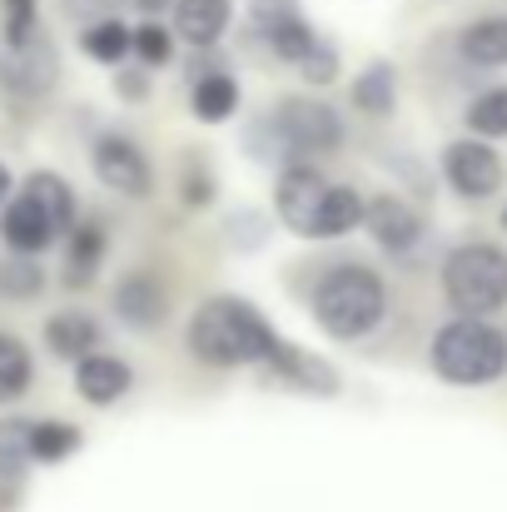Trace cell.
<instances>
[{"instance_id":"cell-6","label":"cell","mask_w":507,"mask_h":512,"mask_svg":"<svg viewBox=\"0 0 507 512\" xmlns=\"http://www.w3.org/2000/svg\"><path fill=\"white\" fill-rule=\"evenodd\" d=\"M274 135L284 145V155H329L343 145V120L338 110H329L324 100H309V95H289L279 110H274Z\"/></svg>"},{"instance_id":"cell-25","label":"cell","mask_w":507,"mask_h":512,"mask_svg":"<svg viewBox=\"0 0 507 512\" xmlns=\"http://www.w3.org/2000/svg\"><path fill=\"white\" fill-rule=\"evenodd\" d=\"M80 443H85L80 428L65 423V418H45V423L30 428V453H35V463H65V458L80 453Z\"/></svg>"},{"instance_id":"cell-14","label":"cell","mask_w":507,"mask_h":512,"mask_svg":"<svg viewBox=\"0 0 507 512\" xmlns=\"http://www.w3.org/2000/svg\"><path fill=\"white\" fill-rule=\"evenodd\" d=\"M174 15V35L194 50H214L234 20V0H174L169 5Z\"/></svg>"},{"instance_id":"cell-30","label":"cell","mask_w":507,"mask_h":512,"mask_svg":"<svg viewBox=\"0 0 507 512\" xmlns=\"http://www.w3.org/2000/svg\"><path fill=\"white\" fill-rule=\"evenodd\" d=\"M135 60L145 70H160L174 60V25H160V20H145L135 25Z\"/></svg>"},{"instance_id":"cell-24","label":"cell","mask_w":507,"mask_h":512,"mask_svg":"<svg viewBox=\"0 0 507 512\" xmlns=\"http://www.w3.org/2000/svg\"><path fill=\"white\" fill-rule=\"evenodd\" d=\"M80 50L100 65H125V55H135V30L125 20H95L80 35Z\"/></svg>"},{"instance_id":"cell-12","label":"cell","mask_w":507,"mask_h":512,"mask_svg":"<svg viewBox=\"0 0 507 512\" xmlns=\"http://www.w3.org/2000/svg\"><path fill=\"white\" fill-rule=\"evenodd\" d=\"M115 314H120V324H130V329H160L169 319L165 284H160L155 274H145V269L125 274V279L115 284Z\"/></svg>"},{"instance_id":"cell-18","label":"cell","mask_w":507,"mask_h":512,"mask_svg":"<svg viewBox=\"0 0 507 512\" xmlns=\"http://www.w3.org/2000/svg\"><path fill=\"white\" fill-rule=\"evenodd\" d=\"M189 110H194L204 125H224V120L239 110V80L224 75V70L194 75V85H189Z\"/></svg>"},{"instance_id":"cell-9","label":"cell","mask_w":507,"mask_h":512,"mask_svg":"<svg viewBox=\"0 0 507 512\" xmlns=\"http://www.w3.org/2000/svg\"><path fill=\"white\" fill-rule=\"evenodd\" d=\"M443 174H448V184H453L463 199H488V194L503 189V160H498V150H488L483 140H458V145H448Z\"/></svg>"},{"instance_id":"cell-23","label":"cell","mask_w":507,"mask_h":512,"mask_svg":"<svg viewBox=\"0 0 507 512\" xmlns=\"http://www.w3.org/2000/svg\"><path fill=\"white\" fill-rule=\"evenodd\" d=\"M30 383H35V358H30V348L15 339V334L0 329V403L25 398Z\"/></svg>"},{"instance_id":"cell-11","label":"cell","mask_w":507,"mask_h":512,"mask_svg":"<svg viewBox=\"0 0 507 512\" xmlns=\"http://www.w3.org/2000/svg\"><path fill=\"white\" fill-rule=\"evenodd\" d=\"M363 224H368L373 244L388 249V254H408V249L423 239V214H418L408 199H398V194H378V199L368 204Z\"/></svg>"},{"instance_id":"cell-15","label":"cell","mask_w":507,"mask_h":512,"mask_svg":"<svg viewBox=\"0 0 507 512\" xmlns=\"http://www.w3.org/2000/svg\"><path fill=\"white\" fill-rule=\"evenodd\" d=\"M274 378H284V383H294L299 393H319V398H334L338 393V373L324 363V358H314V353H304V348H294L289 339L274 343V353H269V363H264Z\"/></svg>"},{"instance_id":"cell-10","label":"cell","mask_w":507,"mask_h":512,"mask_svg":"<svg viewBox=\"0 0 507 512\" xmlns=\"http://www.w3.org/2000/svg\"><path fill=\"white\" fill-rule=\"evenodd\" d=\"M0 239H5L10 254H45L60 239V229L50 224V214L25 189H15V199L0 209Z\"/></svg>"},{"instance_id":"cell-19","label":"cell","mask_w":507,"mask_h":512,"mask_svg":"<svg viewBox=\"0 0 507 512\" xmlns=\"http://www.w3.org/2000/svg\"><path fill=\"white\" fill-rule=\"evenodd\" d=\"M45 214H50V224L60 229V239L75 229V189H70V179L65 174H55V170H35V174H25V184H20Z\"/></svg>"},{"instance_id":"cell-5","label":"cell","mask_w":507,"mask_h":512,"mask_svg":"<svg viewBox=\"0 0 507 512\" xmlns=\"http://www.w3.org/2000/svg\"><path fill=\"white\" fill-rule=\"evenodd\" d=\"M60 80V55L45 35L25 40V45H10L0 40V95L10 105H35L55 90Z\"/></svg>"},{"instance_id":"cell-31","label":"cell","mask_w":507,"mask_h":512,"mask_svg":"<svg viewBox=\"0 0 507 512\" xmlns=\"http://www.w3.org/2000/svg\"><path fill=\"white\" fill-rule=\"evenodd\" d=\"M40 35V5L35 0H0V40L25 45Z\"/></svg>"},{"instance_id":"cell-38","label":"cell","mask_w":507,"mask_h":512,"mask_svg":"<svg viewBox=\"0 0 507 512\" xmlns=\"http://www.w3.org/2000/svg\"><path fill=\"white\" fill-rule=\"evenodd\" d=\"M503 229H507V209H503Z\"/></svg>"},{"instance_id":"cell-2","label":"cell","mask_w":507,"mask_h":512,"mask_svg":"<svg viewBox=\"0 0 507 512\" xmlns=\"http://www.w3.org/2000/svg\"><path fill=\"white\" fill-rule=\"evenodd\" d=\"M388 314V284L368 264H334L314 289V319L334 339H363Z\"/></svg>"},{"instance_id":"cell-29","label":"cell","mask_w":507,"mask_h":512,"mask_svg":"<svg viewBox=\"0 0 507 512\" xmlns=\"http://www.w3.org/2000/svg\"><path fill=\"white\" fill-rule=\"evenodd\" d=\"M468 130L483 135V140H503L507 135V85L483 90V95L468 105Z\"/></svg>"},{"instance_id":"cell-36","label":"cell","mask_w":507,"mask_h":512,"mask_svg":"<svg viewBox=\"0 0 507 512\" xmlns=\"http://www.w3.org/2000/svg\"><path fill=\"white\" fill-rule=\"evenodd\" d=\"M10 199H15V179H10V170L0 165V209H5Z\"/></svg>"},{"instance_id":"cell-27","label":"cell","mask_w":507,"mask_h":512,"mask_svg":"<svg viewBox=\"0 0 507 512\" xmlns=\"http://www.w3.org/2000/svg\"><path fill=\"white\" fill-rule=\"evenodd\" d=\"M259 40H264V45H269V50H274L279 60L299 65V60H304V55H309V50L319 45V30H314V25L304 20V10H299V15H289V20L269 25V30H264Z\"/></svg>"},{"instance_id":"cell-1","label":"cell","mask_w":507,"mask_h":512,"mask_svg":"<svg viewBox=\"0 0 507 512\" xmlns=\"http://www.w3.org/2000/svg\"><path fill=\"white\" fill-rule=\"evenodd\" d=\"M189 353L209 368H244V363H269L279 334L269 329V319L249 304V299H209L194 309L189 319Z\"/></svg>"},{"instance_id":"cell-21","label":"cell","mask_w":507,"mask_h":512,"mask_svg":"<svg viewBox=\"0 0 507 512\" xmlns=\"http://www.w3.org/2000/svg\"><path fill=\"white\" fill-rule=\"evenodd\" d=\"M363 214H368V204L358 199V189L329 184V194H324V204H319V219H314V234H309V239H343L348 229L363 224Z\"/></svg>"},{"instance_id":"cell-32","label":"cell","mask_w":507,"mask_h":512,"mask_svg":"<svg viewBox=\"0 0 507 512\" xmlns=\"http://www.w3.org/2000/svg\"><path fill=\"white\" fill-rule=\"evenodd\" d=\"M179 199H184L189 209H204V204L214 199V174L204 170L199 160H184V170H179Z\"/></svg>"},{"instance_id":"cell-17","label":"cell","mask_w":507,"mask_h":512,"mask_svg":"<svg viewBox=\"0 0 507 512\" xmlns=\"http://www.w3.org/2000/svg\"><path fill=\"white\" fill-rule=\"evenodd\" d=\"M45 348L55 358H65V363H80V358H90L100 348V324L90 314H80V309H65V314L45 319Z\"/></svg>"},{"instance_id":"cell-35","label":"cell","mask_w":507,"mask_h":512,"mask_svg":"<svg viewBox=\"0 0 507 512\" xmlns=\"http://www.w3.org/2000/svg\"><path fill=\"white\" fill-rule=\"evenodd\" d=\"M115 90H120V100H145V95H150V75L115 65Z\"/></svg>"},{"instance_id":"cell-4","label":"cell","mask_w":507,"mask_h":512,"mask_svg":"<svg viewBox=\"0 0 507 512\" xmlns=\"http://www.w3.org/2000/svg\"><path fill=\"white\" fill-rule=\"evenodd\" d=\"M443 294L458 314L473 319L507 309V254L498 244H458L443 259Z\"/></svg>"},{"instance_id":"cell-37","label":"cell","mask_w":507,"mask_h":512,"mask_svg":"<svg viewBox=\"0 0 507 512\" xmlns=\"http://www.w3.org/2000/svg\"><path fill=\"white\" fill-rule=\"evenodd\" d=\"M165 5H174V0H140V10H145V15H150V20H155V15H160V10H165Z\"/></svg>"},{"instance_id":"cell-8","label":"cell","mask_w":507,"mask_h":512,"mask_svg":"<svg viewBox=\"0 0 507 512\" xmlns=\"http://www.w3.org/2000/svg\"><path fill=\"white\" fill-rule=\"evenodd\" d=\"M324 194H329V179L314 170V165H289V170L279 174V189H274V204H279L284 229H294L299 239H309Z\"/></svg>"},{"instance_id":"cell-20","label":"cell","mask_w":507,"mask_h":512,"mask_svg":"<svg viewBox=\"0 0 507 512\" xmlns=\"http://www.w3.org/2000/svg\"><path fill=\"white\" fill-rule=\"evenodd\" d=\"M348 100H353V110H363L368 120L393 115V100H398V75H393V65H388V60H373V65L353 80Z\"/></svg>"},{"instance_id":"cell-16","label":"cell","mask_w":507,"mask_h":512,"mask_svg":"<svg viewBox=\"0 0 507 512\" xmlns=\"http://www.w3.org/2000/svg\"><path fill=\"white\" fill-rule=\"evenodd\" d=\"M105 249H110V239H105V229H100L95 219L75 224V229L65 234V284H70V289H85V284L100 274Z\"/></svg>"},{"instance_id":"cell-26","label":"cell","mask_w":507,"mask_h":512,"mask_svg":"<svg viewBox=\"0 0 507 512\" xmlns=\"http://www.w3.org/2000/svg\"><path fill=\"white\" fill-rule=\"evenodd\" d=\"M30 418H0V483H20L25 468L35 463L30 453Z\"/></svg>"},{"instance_id":"cell-7","label":"cell","mask_w":507,"mask_h":512,"mask_svg":"<svg viewBox=\"0 0 507 512\" xmlns=\"http://www.w3.org/2000/svg\"><path fill=\"white\" fill-rule=\"evenodd\" d=\"M90 165H95V179L125 199H145L150 184H155V170L145 160V150L130 140V135H100L90 145Z\"/></svg>"},{"instance_id":"cell-34","label":"cell","mask_w":507,"mask_h":512,"mask_svg":"<svg viewBox=\"0 0 507 512\" xmlns=\"http://www.w3.org/2000/svg\"><path fill=\"white\" fill-rule=\"evenodd\" d=\"M289 15H299V0H249V20H254L259 35H264L269 25L289 20Z\"/></svg>"},{"instance_id":"cell-22","label":"cell","mask_w":507,"mask_h":512,"mask_svg":"<svg viewBox=\"0 0 507 512\" xmlns=\"http://www.w3.org/2000/svg\"><path fill=\"white\" fill-rule=\"evenodd\" d=\"M458 50H463V60H473V65H488V70L507 65V15L473 20V25L458 35Z\"/></svg>"},{"instance_id":"cell-3","label":"cell","mask_w":507,"mask_h":512,"mask_svg":"<svg viewBox=\"0 0 507 512\" xmlns=\"http://www.w3.org/2000/svg\"><path fill=\"white\" fill-rule=\"evenodd\" d=\"M433 368L448 378V383H493L507 373V339L503 329H493L488 319H473V314H458L453 324H443L433 334Z\"/></svg>"},{"instance_id":"cell-33","label":"cell","mask_w":507,"mask_h":512,"mask_svg":"<svg viewBox=\"0 0 507 512\" xmlns=\"http://www.w3.org/2000/svg\"><path fill=\"white\" fill-rule=\"evenodd\" d=\"M299 75L309 80V85H329V80H338V50L319 35V45L299 60Z\"/></svg>"},{"instance_id":"cell-28","label":"cell","mask_w":507,"mask_h":512,"mask_svg":"<svg viewBox=\"0 0 507 512\" xmlns=\"http://www.w3.org/2000/svg\"><path fill=\"white\" fill-rule=\"evenodd\" d=\"M40 289H45V269L35 264V254L0 259V299H35Z\"/></svg>"},{"instance_id":"cell-13","label":"cell","mask_w":507,"mask_h":512,"mask_svg":"<svg viewBox=\"0 0 507 512\" xmlns=\"http://www.w3.org/2000/svg\"><path fill=\"white\" fill-rule=\"evenodd\" d=\"M130 388H135V373H130V363L115 358V353H90V358L75 363V393H80L85 403H95V408L120 403Z\"/></svg>"}]
</instances>
